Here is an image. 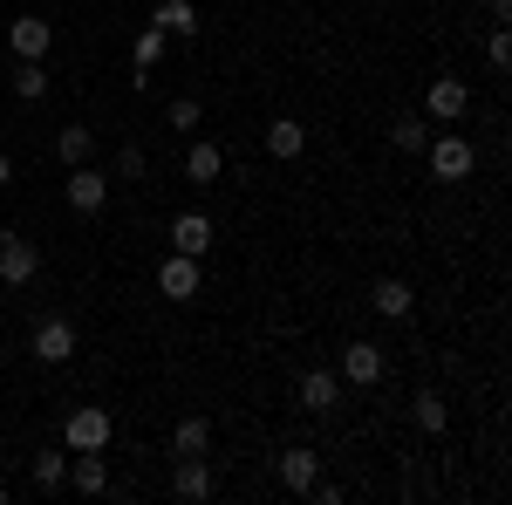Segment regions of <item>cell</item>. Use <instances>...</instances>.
Masks as SVG:
<instances>
[{
  "instance_id": "2",
  "label": "cell",
  "mask_w": 512,
  "mask_h": 505,
  "mask_svg": "<svg viewBox=\"0 0 512 505\" xmlns=\"http://www.w3.org/2000/svg\"><path fill=\"white\" fill-rule=\"evenodd\" d=\"M28 349H35V362L62 369V362H69V355L82 349V342H76V321H69V314H41V321H35V335H28Z\"/></svg>"
},
{
  "instance_id": "24",
  "label": "cell",
  "mask_w": 512,
  "mask_h": 505,
  "mask_svg": "<svg viewBox=\"0 0 512 505\" xmlns=\"http://www.w3.org/2000/svg\"><path fill=\"white\" fill-rule=\"evenodd\" d=\"M390 144H396L403 157H410V151H424V144H431V130H424V117H417V110H403V117L390 123Z\"/></svg>"
},
{
  "instance_id": "26",
  "label": "cell",
  "mask_w": 512,
  "mask_h": 505,
  "mask_svg": "<svg viewBox=\"0 0 512 505\" xmlns=\"http://www.w3.org/2000/svg\"><path fill=\"white\" fill-rule=\"evenodd\" d=\"M198 117H205V103H198V96H171V110H164L171 130H198Z\"/></svg>"
},
{
  "instance_id": "14",
  "label": "cell",
  "mask_w": 512,
  "mask_h": 505,
  "mask_svg": "<svg viewBox=\"0 0 512 505\" xmlns=\"http://www.w3.org/2000/svg\"><path fill=\"white\" fill-rule=\"evenodd\" d=\"M158 294L164 301H198V260L192 253H171L158 267Z\"/></svg>"
},
{
  "instance_id": "30",
  "label": "cell",
  "mask_w": 512,
  "mask_h": 505,
  "mask_svg": "<svg viewBox=\"0 0 512 505\" xmlns=\"http://www.w3.org/2000/svg\"><path fill=\"white\" fill-rule=\"evenodd\" d=\"M7 499H14V492H7V485H0V505H7Z\"/></svg>"
},
{
  "instance_id": "8",
  "label": "cell",
  "mask_w": 512,
  "mask_h": 505,
  "mask_svg": "<svg viewBox=\"0 0 512 505\" xmlns=\"http://www.w3.org/2000/svg\"><path fill=\"white\" fill-rule=\"evenodd\" d=\"M335 376H342V383H355V389H376L383 376H390V362H383V349H376V342H349Z\"/></svg>"
},
{
  "instance_id": "29",
  "label": "cell",
  "mask_w": 512,
  "mask_h": 505,
  "mask_svg": "<svg viewBox=\"0 0 512 505\" xmlns=\"http://www.w3.org/2000/svg\"><path fill=\"white\" fill-rule=\"evenodd\" d=\"M7 178H14V157H7V151H0V185H7Z\"/></svg>"
},
{
  "instance_id": "9",
  "label": "cell",
  "mask_w": 512,
  "mask_h": 505,
  "mask_svg": "<svg viewBox=\"0 0 512 505\" xmlns=\"http://www.w3.org/2000/svg\"><path fill=\"white\" fill-rule=\"evenodd\" d=\"M274 471H280V485H287V492H301V499H308V485L321 478V451H308V444H287V451L274 458Z\"/></svg>"
},
{
  "instance_id": "18",
  "label": "cell",
  "mask_w": 512,
  "mask_h": 505,
  "mask_svg": "<svg viewBox=\"0 0 512 505\" xmlns=\"http://www.w3.org/2000/svg\"><path fill=\"white\" fill-rule=\"evenodd\" d=\"M267 151H274L280 164L301 157V151H308V123H301V117H274V123H267Z\"/></svg>"
},
{
  "instance_id": "4",
  "label": "cell",
  "mask_w": 512,
  "mask_h": 505,
  "mask_svg": "<svg viewBox=\"0 0 512 505\" xmlns=\"http://www.w3.org/2000/svg\"><path fill=\"white\" fill-rule=\"evenodd\" d=\"M69 205H76L82 219H96L103 205H110V171H96V164H69Z\"/></svg>"
},
{
  "instance_id": "25",
  "label": "cell",
  "mask_w": 512,
  "mask_h": 505,
  "mask_svg": "<svg viewBox=\"0 0 512 505\" xmlns=\"http://www.w3.org/2000/svg\"><path fill=\"white\" fill-rule=\"evenodd\" d=\"M14 96H21V103H41V96H48V69H41V62H21V69H14Z\"/></svg>"
},
{
  "instance_id": "1",
  "label": "cell",
  "mask_w": 512,
  "mask_h": 505,
  "mask_svg": "<svg viewBox=\"0 0 512 505\" xmlns=\"http://www.w3.org/2000/svg\"><path fill=\"white\" fill-rule=\"evenodd\" d=\"M110 437H117V424H110L103 403H82V410L62 417V444H69V451H110Z\"/></svg>"
},
{
  "instance_id": "21",
  "label": "cell",
  "mask_w": 512,
  "mask_h": 505,
  "mask_svg": "<svg viewBox=\"0 0 512 505\" xmlns=\"http://www.w3.org/2000/svg\"><path fill=\"white\" fill-rule=\"evenodd\" d=\"M198 451H212V424H205V417H178V430H171V458H198Z\"/></svg>"
},
{
  "instance_id": "16",
  "label": "cell",
  "mask_w": 512,
  "mask_h": 505,
  "mask_svg": "<svg viewBox=\"0 0 512 505\" xmlns=\"http://www.w3.org/2000/svg\"><path fill=\"white\" fill-rule=\"evenodd\" d=\"M171 492H178V499H212V465H205V451H198V458H171Z\"/></svg>"
},
{
  "instance_id": "12",
  "label": "cell",
  "mask_w": 512,
  "mask_h": 505,
  "mask_svg": "<svg viewBox=\"0 0 512 505\" xmlns=\"http://www.w3.org/2000/svg\"><path fill=\"white\" fill-rule=\"evenodd\" d=\"M62 485H76L82 499H103L110 492V465H103V451H69V478Z\"/></svg>"
},
{
  "instance_id": "27",
  "label": "cell",
  "mask_w": 512,
  "mask_h": 505,
  "mask_svg": "<svg viewBox=\"0 0 512 505\" xmlns=\"http://www.w3.org/2000/svg\"><path fill=\"white\" fill-rule=\"evenodd\" d=\"M485 55H492V69H512V35H506V28H492V41H485Z\"/></svg>"
},
{
  "instance_id": "7",
  "label": "cell",
  "mask_w": 512,
  "mask_h": 505,
  "mask_svg": "<svg viewBox=\"0 0 512 505\" xmlns=\"http://www.w3.org/2000/svg\"><path fill=\"white\" fill-rule=\"evenodd\" d=\"M7 48H14V62H41V55L55 48V21H41V14L7 21Z\"/></svg>"
},
{
  "instance_id": "28",
  "label": "cell",
  "mask_w": 512,
  "mask_h": 505,
  "mask_svg": "<svg viewBox=\"0 0 512 505\" xmlns=\"http://www.w3.org/2000/svg\"><path fill=\"white\" fill-rule=\"evenodd\" d=\"M117 178H144V144H123L117 151Z\"/></svg>"
},
{
  "instance_id": "15",
  "label": "cell",
  "mask_w": 512,
  "mask_h": 505,
  "mask_svg": "<svg viewBox=\"0 0 512 505\" xmlns=\"http://www.w3.org/2000/svg\"><path fill=\"white\" fill-rule=\"evenodd\" d=\"M151 28H158V35H171V41H198V0H158Z\"/></svg>"
},
{
  "instance_id": "20",
  "label": "cell",
  "mask_w": 512,
  "mask_h": 505,
  "mask_svg": "<svg viewBox=\"0 0 512 505\" xmlns=\"http://www.w3.org/2000/svg\"><path fill=\"white\" fill-rule=\"evenodd\" d=\"M89 151H96V130H89V123H62V130H55V157H62V164H89Z\"/></svg>"
},
{
  "instance_id": "19",
  "label": "cell",
  "mask_w": 512,
  "mask_h": 505,
  "mask_svg": "<svg viewBox=\"0 0 512 505\" xmlns=\"http://www.w3.org/2000/svg\"><path fill=\"white\" fill-rule=\"evenodd\" d=\"M219 171H226V151L198 137L192 151H185V178H192V185H219Z\"/></svg>"
},
{
  "instance_id": "23",
  "label": "cell",
  "mask_w": 512,
  "mask_h": 505,
  "mask_svg": "<svg viewBox=\"0 0 512 505\" xmlns=\"http://www.w3.org/2000/svg\"><path fill=\"white\" fill-rule=\"evenodd\" d=\"M62 478H69V444L35 451V485H41V492H62Z\"/></svg>"
},
{
  "instance_id": "6",
  "label": "cell",
  "mask_w": 512,
  "mask_h": 505,
  "mask_svg": "<svg viewBox=\"0 0 512 505\" xmlns=\"http://www.w3.org/2000/svg\"><path fill=\"white\" fill-rule=\"evenodd\" d=\"M35 273H41V246H35V239L0 233V280H7V287H28Z\"/></svg>"
},
{
  "instance_id": "22",
  "label": "cell",
  "mask_w": 512,
  "mask_h": 505,
  "mask_svg": "<svg viewBox=\"0 0 512 505\" xmlns=\"http://www.w3.org/2000/svg\"><path fill=\"white\" fill-rule=\"evenodd\" d=\"M417 430H424V437H444V430H451V403H444L437 389H417Z\"/></svg>"
},
{
  "instance_id": "11",
  "label": "cell",
  "mask_w": 512,
  "mask_h": 505,
  "mask_svg": "<svg viewBox=\"0 0 512 505\" xmlns=\"http://www.w3.org/2000/svg\"><path fill=\"white\" fill-rule=\"evenodd\" d=\"M294 396H301V410H315V417H328V410L342 403V376H335V369H301V383H294Z\"/></svg>"
},
{
  "instance_id": "5",
  "label": "cell",
  "mask_w": 512,
  "mask_h": 505,
  "mask_svg": "<svg viewBox=\"0 0 512 505\" xmlns=\"http://www.w3.org/2000/svg\"><path fill=\"white\" fill-rule=\"evenodd\" d=\"M472 110V82H458V76H437L431 89H424V117L431 123H458Z\"/></svg>"
},
{
  "instance_id": "17",
  "label": "cell",
  "mask_w": 512,
  "mask_h": 505,
  "mask_svg": "<svg viewBox=\"0 0 512 505\" xmlns=\"http://www.w3.org/2000/svg\"><path fill=\"white\" fill-rule=\"evenodd\" d=\"M164 55H171V35H158V28H144V35L130 41V69H137V89H144V82H151V69H164Z\"/></svg>"
},
{
  "instance_id": "10",
  "label": "cell",
  "mask_w": 512,
  "mask_h": 505,
  "mask_svg": "<svg viewBox=\"0 0 512 505\" xmlns=\"http://www.w3.org/2000/svg\"><path fill=\"white\" fill-rule=\"evenodd\" d=\"M212 239H219V226H212L205 212H178V219H171V253L205 260V253H212Z\"/></svg>"
},
{
  "instance_id": "13",
  "label": "cell",
  "mask_w": 512,
  "mask_h": 505,
  "mask_svg": "<svg viewBox=\"0 0 512 505\" xmlns=\"http://www.w3.org/2000/svg\"><path fill=\"white\" fill-rule=\"evenodd\" d=\"M369 308L390 314V321H410V314H417V287H410V280H396V273H383V280L369 287Z\"/></svg>"
},
{
  "instance_id": "3",
  "label": "cell",
  "mask_w": 512,
  "mask_h": 505,
  "mask_svg": "<svg viewBox=\"0 0 512 505\" xmlns=\"http://www.w3.org/2000/svg\"><path fill=\"white\" fill-rule=\"evenodd\" d=\"M424 157H431V178H444V185L472 178V164H478L472 137H458V130H444V137H431V144H424Z\"/></svg>"
}]
</instances>
